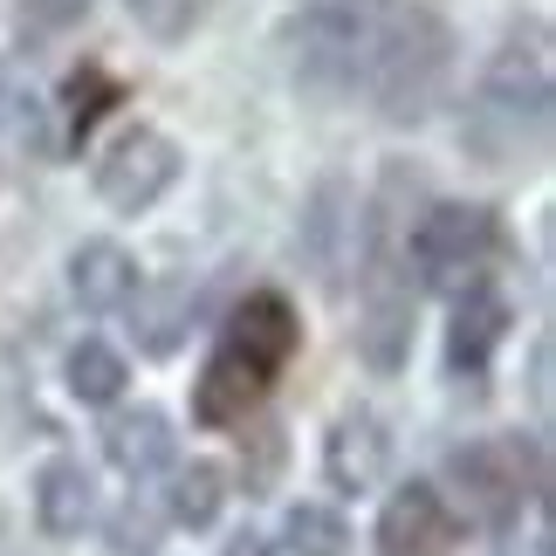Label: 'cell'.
<instances>
[{
    "label": "cell",
    "instance_id": "obj_1",
    "mask_svg": "<svg viewBox=\"0 0 556 556\" xmlns=\"http://www.w3.org/2000/svg\"><path fill=\"white\" fill-rule=\"evenodd\" d=\"M289 62L316 97H365L378 117L419 124L454 76V35L419 0H316L289 21Z\"/></svg>",
    "mask_w": 556,
    "mask_h": 556
},
{
    "label": "cell",
    "instance_id": "obj_2",
    "mask_svg": "<svg viewBox=\"0 0 556 556\" xmlns=\"http://www.w3.org/2000/svg\"><path fill=\"white\" fill-rule=\"evenodd\" d=\"M295 309L282 295H248L241 309L227 316L220 344H213L206 371H200V392H192V419L200 426H233L248 419L254 405L275 392V378L289 371L295 357Z\"/></svg>",
    "mask_w": 556,
    "mask_h": 556
},
{
    "label": "cell",
    "instance_id": "obj_3",
    "mask_svg": "<svg viewBox=\"0 0 556 556\" xmlns=\"http://www.w3.org/2000/svg\"><path fill=\"white\" fill-rule=\"evenodd\" d=\"M467 152L488 165H516L529 152H543L549 138V62H543V35L508 41V49L481 70L475 111H467Z\"/></svg>",
    "mask_w": 556,
    "mask_h": 556
},
{
    "label": "cell",
    "instance_id": "obj_4",
    "mask_svg": "<svg viewBox=\"0 0 556 556\" xmlns=\"http://www.w3.org/2000/svg\"><path fill=\"white\" fill-rule=\"evenodd\" d=\"M502 220L488 206H433L413 227V275L433 295H475L488 289V268L502 262Z\"/></svg>",
    "mask_w": 556,
    "mask_h": 556
},
{
    "label": "cell",
    "instance_id": "obj_5",
    "mask_svg": "<svg viewBox=\"0 0 556 556\" xmlns=\"http://www.w3.org/2000/svg\"><path fill=\"white\" fill-rule=\"evenodd\" d=\"M446 481L467 502V516L488 529H508L529 502L543 495V454L529 440H475L446 460Z\"/></svg>",
    "mask_w": 556,
    "mask_h": 556
},
{
    "label": "cell",
    "instance_id": "obj_6",
    "mask_svg": "<svg viewBox=\"0 0 556 556\" xmlns=\"http://www.w3.org/2000/svg\"><path fill=\"white\" fill-rule=\"evenodd\" d=\"M173 179H179V144L165 131H152V124L117 131L97 159V200L117 206V213H144Z\"/></svg>",
    "mask_w": 556,
    "mask_h": 556
},
{
    "label": "cell",
    "instance_id": "obj_7",
    "mask_svg": "<svg viewBox=\"0 0 556 556\" xmlns=\"http://www.w3.org/2000/svg\"><path fill=\"white\" fill-rule=\"evenodd\" d=\"M460 543V516H454V502L440 495V488H399L392 502H384V516H378V556H454Z\"/></svg>",
    "mask_w": 556,
    "mask_h": 556
},
{
    "label": "cell",
    "instance_id": "obj_8",
    "mask_svg": "<svg viewBox=\"0 0 556 556\" xmlns=\"http://www.w3.org/2000/svg\"><path fill=\"white\" fill-rule=\"evenodd\" d=\"M384 460H392V433H384L378 413H344V419L330 426L324 467H330V481L344 488V495H365V488H378V481H384Z\"/></svg>",
    "mask_w": 556,
    "mask_h": 556
},
{
    "label": "cell",
    "instance_id": "obj_9",
    "mask_svg": "<svg viewBox=\"0 0 556 556\" xmlns=\"http://www.w3.org/2000/svg\"><path fill=\"white\" fill-rule=\"evenodd\" d=\"M502 337H508V303H502V295L495 289L460 295L454 330H446V371H454V378H481L488 357L502 351Z\"/></svg>",
    "mask_w": 556,
    "mask_h": 556
},
{
    "label": "cell",
    "instance_id": "obj_10",
    "mask_svg": "<svg viewBox=\"0 0 556 556\" xmlns=\"http://www.w3.org/2000/svg\"><path fill=\"white\" fill-rule=\"evenodd\" d=\"M70 295L90 316H111V309H124L138 295V262L117 241H83L70 254Z\"/></svg>",
    "mask_w": 556,
    "mask_h": 556
},
{
    "label": "cell",
    "instance_id": "obj_11",
    "mask_svg": "<svg viewBox=\"0 0 556 556\" xmlns=\"http://www.w3.org/2000/svg\"><path fill=\"white\" fill-rule=\"evenodd\" d=\"M103 454H111V467H124V475H152V467L173 460V419H165L159 405H131V413H117L103 426Z\"/></svg>",
    "mask_w": 556,
    "mask_h": 556
},
{
    "label": "cell",
    "instance_id": "obj_12",
    "mask_svg": "<svg viewBox=\"0 0 556 556\" xmlns=\"http://www.w3.org/2000/svg\"><path fill=\"white\" fill-rule=\"evenodd\" d=\"M90 508H97V488H90V475H83L76 460H49V467H41L35 516H41L49 536H76V529L90 522Z\"/></svg>",
    "mask_w": 556,
    "mask_h": 556
},
{
    "label": "cell",
    "instance_id": "obj_13",
    "mask_svg": "<svg viewBox=\"0 0 556 556\" xmlns=\"http://www.w3.org/2000/svg\"><path fill=\"white\" fill-rule=\"evenodd\" d=\"M220 502H227V475H220V467H206V460L179 467L173 488H165V508H173V522H179V529H213Z\"/></svg>",
    "mask_w": 556,
    "mask_h": 556
},
{
    "label": "cell",
    "instance_id": "obj_14",
    "mask_svg": "<svg viewBox=\"0 0 556 556\" xmlns=\"http://www.w3.org/2000/svg\"><path fill=\"white\" fill-rule=\"evenodd\" d=\"M282 543H289V556H344V549H351V529H344V516H337V508L303 502V508H289Z\"/></svg>",
    "mask_w": 556,
    "mask_h": 556
},
{
    "label": "cell",
    "instance_id": "obj_15",
    "mask_svg": "<svg viewBox=\"0 0 556 556\" xmlns=\"http://www.w3.org/2000/svg\"><path fill=\"white\" fill-rule=\"evenodd\" d=\"M70 392L83 399V405H111L117 392H124V357L111 351V344H76L70 351Z\"/></svg>",
    "mask_w": 556,
    "mask_h": 556
},
{
    "label": "cell",
    "instance_id": "obj_16",
    "mask_svg": "<svg viewBox=\"0 0 556 556\" xmlns=\"http://www.w3.org/2000/svg\"><path fill=\"white\" fill-rule=\"evenodd\" d=\"M117 97H124V90H117V83L103 76V70H83V76H70V90H62V103H70V111H62V117H70V138H83V131H90V124H97L103 111H111Z\"/></svg>",
    "mask_w": 556,
    "mask_h": 556
},
{
    "label": "cell",
    "instance_id": "obj_17",
    "mask_svg": "<svg viewBox=\"0 0 556 556\" xmlns=\"http://www.w3.org/2000/svg\"><path fill=\"white\" fill-rule=\"evenodd\" d=\"M131 8V21L144 35H159V41H179V35H192L206 21V0H124Z\"/></svg>",
    "mask_w": 556,
    "mask_h": 556
},
{
    "label": "cell",
    "instance_id": "obj_18",
    "mask_svg": "<svg viewBox=\"0 0 556 556\" xmlns=\"http://www.w3.org/2000/svg\"><path fill=\"white\" fill-rule=\"evenodd\" d=\"M90 8H97V0H21V35H28V41H49L62 28H76Z\"/></svg>",
    "mask_w": 556,
    "mask_h": 556
},
{
    "label": "cell",
    "instance_id": "obj_19",
    "mask_svg": "<svg viewBox=\"0 0 556 556\" xmlns=\"http://www.w3.org/2000/svg\"><path fill=\"white\" fill-rule=\"evenodd\" d=\"M111 549H117V556H152V549H159V522L138 516V502H131V508L117 516V529H111Z\"/></svg>",
    "mask_w": 556,
    "mask_h": 556
},
{
    "label": "cell",
    "instance_id": "obj_20",
    "mask_svg": "<svg viewBox=\"0 0 556 556\" xmlns=\"http://www.w3.org/2000/svg\"><path fill=\"white\" fill-rule=\"evenodd\" d=\"M227 556H268V543H262V536H233Z\"/></svg>",
    "mask_w": 556,
    "mask_h": 556
}]
</instances>
